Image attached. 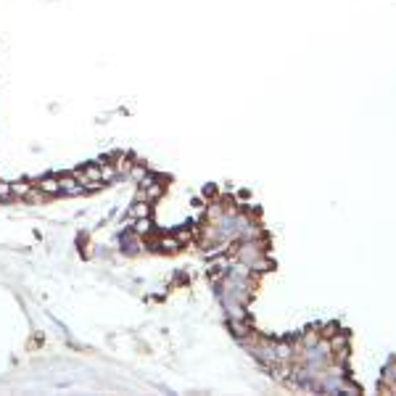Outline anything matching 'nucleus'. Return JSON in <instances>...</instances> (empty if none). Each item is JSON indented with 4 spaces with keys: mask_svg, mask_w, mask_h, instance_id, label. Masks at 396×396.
Returning a JSON list of instances; mask_svg holds the SVG:
<instances>
[{
    "mask_svg": "<svg viewBox=\"0 0 396 396\" xmlns=\"http://www.w3.org/2000/svg\"><path fill=\"white\" fill-rule=\"evenodd\" d=\"M74 177L85 185V190H98L103 188V177H101V164H87V167H77Z\"/></svg>",
    "mask_w": 396,
    "mask_h": 396,
    "instance_id": "obj_1",
    "label": "nucleus"
},
{
    "mask_svg": "<svg viewBox=\"0 0 396 396\" xmlns=\"http://www.w3.org/2000/svg\"><path fill=\"white\" fill-rule=\"evenodd\" d=\"M161 193H164V182H156L151 177L140 180V198H145V201H156V198H161Z\"/></svg>",
    "mask_w": 396,
    "mask_h": 396,
    "instance_id": "obj_2",
    "label": "nucleus"
},
{
    "mask_svg": "<svg viewBox=\"0 0 396 396\" xmlns=\"http://www.w3.org/2000/svg\"><path fill=\"white\" fill-rule=\"evenodd\" d=\"M58 185H61V193H66V195H79V193H85V185L79 182L74 174H61V177H58Z\"/></svg>",
    "mask_w": 396,
    "mask_h": 396,
    "instance_id": "obj_3",
    "label": "nucleus"
},
{
    "mask_svg": "<svg viewBox=\"0 0 396 396\" xmlns=\"http://www.w3.org/2000/svg\"><path fill=\"white\" fill-rule=\"evenodd\" d=\"M148 206H151V201H145V198H140V201H135V204L130 206V212H127L130 227H132L135 219H145V217H148Z\"/></svg>",
    "mask_w": 396,
    "mask_h": 396,
    "instance_id": "obj_4",
    "label": "nucleus"
},
{
    "mask_svg": "<svg viewBox=\"0 0 396 396\" xmlns=\"http://www.w3.org/2000/svg\"><path fill=\"white\" fill-rule=\"evenodd\" d=\"M37 190L45 193V195H58V193H61L58 177H42V180H37Z\"/></svg>",
    "mask_w": 396,
    "mask_h": 396,
    "instance_id": "obj_5",
    "label": "nucleus"
},
{
    "mask_svg": "<svg viewBox=\"0 0 396 396\" xmlns=\"http://www.w3.org/2000/svg\"><path fill=\"white\" fill-rule=\"evenodd\" d=\"M32 188H29V182H11V198L14 195H29Z\"/></svg>",
    "mask_w": 396,
    "mask_h": 396,
    "instance_id": "obj_6",
    "label": "nucleus"
},
{
    "mask_svg": "<svg viewBox=\"0 0 396 396\" xmlns=\"http://www.w3.org/2000/svg\"><path fill=\"white\" fill-rule=\"evenodd\" d=\"M0 201H11V182L0 180Z\"/></svg>",
    "mask_w": 396,
    "mask_h": 396,
    "instance_id": "obj_7",
    "label": "nucleus"
}]
</instances>
